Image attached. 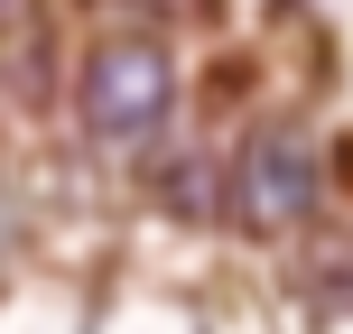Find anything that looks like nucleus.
Here are the masks:
<instances>
[{
    "instance_id": "20e7f679",
    "label": "nucleus",
    "mask_w": 353,
    "mask_h": 334,
    "mask_svg": "<svg viewBox=\"0 0 353 334\" xmlns=\"http://www.w3.org/2000/svg\"><path fill=\"white\" fill-rule=\"evenodd\" d=\"M10 10H19V0H0V19H10Z\"/></svg>"
},
{
    "instance_id": "f257e3e1",
    "label": "nucleus",
    "mask_w": 353,
    "mask_h": 334,
    "mask_svg": "<svg viewBox=\"0 0 353 334\" xmlns=\"http://www.w3.org/2000/svg\"><path fill=\"white\" fill-rule=\"evenodd\" d=\"M168 103H176V84H168V56L149 47V37H121V47H103L84 65V121L103 130V140H121V149L159 140Z\"/></svg>"
},
{
    "instance_id": "f03ea898",
    "label": "nucleus",
    "mask_w": 353,
    "mask_h": 334,
    "mask_svg": "<svg viewBox=\"0 0 353 334\" xmlns=\"http://www.w3.org/2000/svg\"><path fill=\"white\" fill-rule=\"evenodd\" d=\"M242 213L261 232H298L307 213H316V167H307L298 140H251V158H242Z\"/></svg>"
},
{
    "instance_id": "7ed1b4c3",
    "label": "nucleus",
    "mask_w": 353,
    "mask_h": 334,
    "mask_svg": "<svg viewBox=\"0 0 353 334\" xmlns=\"http://www.w3.org/2000/svg\"><path fill=\"white\" fill-rule=\"evenodd\" d=\"M130 10H149V19H205L214 0H130Z\"/></svg>"
}]
</instances>
